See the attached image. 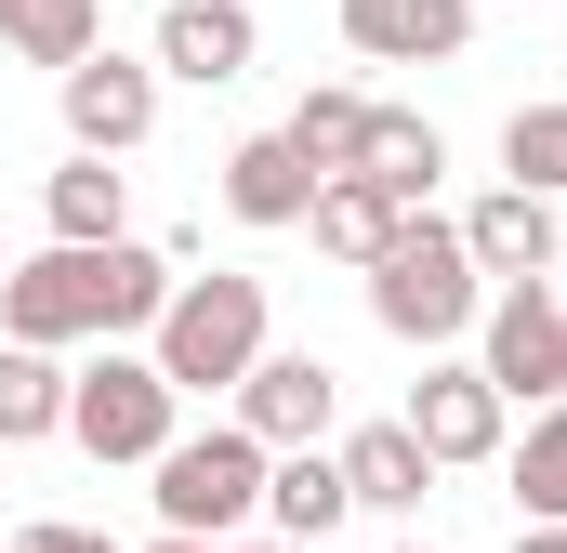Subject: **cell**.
I'll use <instances>...</instances> for the list:
<instances>
[{
    "label": "cell",
    "mask_w": 567,
    "mask_h": 553,
    "mask_svg": "<svg viewBox=\"0 0 567 553\" xmlns=\"http://www.w3.org/2000/svg\"><path fill=\"white\" fill-rule=\"evenodd\" d=\"M158 303H172V264L145 238H53L0 276V343H53V356L133 343V330H158Z\"/></svg>",
    "instance_id": "obj_1"
},
{
    "label": "cell",
    "mask_w": 567,
    "mask_h": 553,
    "mask_svg": "<svg viewBox=\"0 0 567 553\" xmlns=\"http://www.w3.org/2000/svg\"><path fill=\"white\" fill-rule=\"evenodd\" d=\"M357 276H370L383 343H410V356H449V343L488 316V276H475V251H462V225H435V211H410Z\"/></svg>",
    "instance_id": "obj_2"
},
{
    "label": "cell",
    "mask_w": 567,
    "mask_h": 553,
    "mask_svg": "<svg viewBox=\"0 0 567 553\" xmlns=\"http://www.w3.org/2000/svg\"><path fill=\"white\" fill-rule=\"evenodd\" d=\"M145 356L172 369V396H238V369L265 356V276H238V264L172 276V303H158Z\"/></svg>",
    "instance_id": "obj_3"
},
{
    "label": "cell",
    "mask_w": 567,
    "mask_h": 553,
    "mask_svg": "<svg viewBox=\"0 0 567 553\" xmlns=\"http://www.w3.org/2000/svg\"><path fill=\"white\" fill-rule=\"evenodd\" d=\"M265 461H278V448H265L251 421L172 435V448L145 461V474H158L145 501H158V528H185V541H251V528H265Z\"/></svg>",
    "instance_id": "obj_4"
},
{
    "label": "cell",
    "mask_w": 567,
    "mask_h": 553,
    "mask_svg": "<svg viewBox=\"0 0 567 553\" xmlns=\"http://www.w3.org/2000/svg\"><path fill=\"white\" fill-rule=\"evenodd\" d=\"M66 435H80L93 461H158V448L185 435V396H172V369H158V356L106 343L93 369H66Z\"/></svg>",
    "instance_id": "obj_5"
},
{
    "label": "cell",
    "mask_w": 567,
    "mask_h": 553,
    "mask_svg": "<svg viewBox=\"0 0 567 553\" xmlns=\"http://www.w3.org/2000/svg\"><path fill=\"white\" fill-rule=\"evenodd\" d=\"M475 369L502 383V409H555L567 396V303H555V276H502V290H488Z\"/></svg>",
    "instance_id": "obj_6"
},
{
    "label": "cell",
    "mask_w": 567,
    "mask_h": 553,
    "mask_svg": "<svg viewBox=\"0 0 567 553\" xmlns=\"http://www.w3.org/2000/svg\"><path fill=\"white\" fill-rule=\"evenodd\" d=\"M53 106H66V145H93V158H133L158 133V53H80V66H53Z\"/></svg>",
    "instance_id": "obj_7"
},
{
    "label": "cell",
    "mask_w": 567,
    "mask_h": 553,
    "mask_svg": "<svg viewBox=\"0 0 567 553\" xmlns=\"http://www.w3.org/2000/svg\"><path fill=\"white\" fill-rule=\"evenodd\" d=\"M410 435L435 448V474H475V461H502V435H515V409H502V383L475 369V356H435L423 383H410Z\"/></svg>",
    "instance_id": "obj_8"
},
{
    "label": "cell",
    "mask_w": 567,
    "mask_h": 553,
    "mask_svg": "<svg viewBox=\"0 0 567 553\" xmlns=\"http://www.w3.org/2000/svg\"><path fill=\"white\" fill-rule=\"evenodd\" d=\"M238 421H251L265 448H317V435L343 421V369H330V356H290V343H265V356L238 369Z\"/></svg>",
    "instance_id": "obj_9"
},
{
    "label": "cell",
    "mask_w": 567,
    "mask_h": 553,
    "mask_svg": "<svg viewBox=\"0 0 567 553\" xmlns=\"http://www.w3.org/2000/svg\"><path fill=\"white\" fill-rule=\"evenodd\" d=\"M462 251H475L488 290H502V276H555L567 264V198H542V185H488V198L462 211Z\"/></svg>",
    "instance_id": "obj_10"
},
{
    "label": "cell",
    "mask_w": 567,
    "mask_h": 553,
    "mask_svg": "<svg viewBox=\"0 0 567 553\" xmlns=\"http://www.w3.org/2000/svg\"><path fill=\"white\" fill-rule=\"evenodd\" d=\"M251 53H265L251 0H158V80L225 93V80H251Z\"/></svg>",
    "instance_id": "obj_11"
},
{
    "label": "cell",
    "mask_w": 567,
    "mask_h": 553,
    "mask_svg": "<svg viewBox=\"0 0 567 553\" xmlns=\"http://www.w3.org/2000/svg\"><path fill=\"white\" fill-rule=\"evenodd\" d=\"M317 185H330V171H317L290 133H238V145H225V211H238V225H265V238L317 211Z\"/></svg>",
    "instance_id": "obj_12"
},
{
    "label": "cell",
    "mask_w": 567,
    "mask_h": 553,
    "mask_svg": "<svg viewBox=\"0 0 567 553\" xmlns=\"http://www.w3.org/2000/svg\"><path fill=\"white\" fill-rule=\"evenodd\" d=\"M343 40L370 66H449L475 40V0H343Z\"/></svg>",
    "instance_id": "obj_13"
},
{
    "label": "cell",
    "mask_w": 567,
    "mask_h": 553,
    "mask_svg": "<svg viewBox=\"0 0 567 553\" xmlns=\"http://www.w3.org/2000/svg\"><path fill=\"white\" fill-rule=\"evenodd\" d=\"M343 514H357V488H343V448H330V435L265 461V528H278V541H317V553H330Z\"/></svg>",
    "instance_id": "obj_14"
},
{
    "label": "cell",
    "mask_w": 567,
    "mask_h": 553,
    "mask_svg": "<svg viewBox=\"0 0 567 553\" xmlns=\"http://www.w3.org/2000/svg\"><path fill=\"white\" fill-rule=\"evenodd\" d=\"M343 488H357V514H423L435 448L410 421H357V435H343Z\"/></svg>",
    "instance_id": "obj_15"
},
{
    "label": "cell",
    "mask_w": 567,
    "mask_h": 553,
    "mask_svg": "<svg viewBox=\"0 0 567 553\" xmlns=\"http://www.w3.org/2000/svg\"><path fill=\"white\" fill-rule=\"evenodd\" d=\"M40 225L53 238H133V171L93 158V145H66V171L40 185Z\"/></svg>",
    "instance_id": "obj_16"
},
{
    "label": "cell",
    "mask_w": 567,
    "mask_h": 553,
    "mask_svg": "<svg viewBox=\"0 0 567 553\" xmlns=\"http://www.w3.org/2000/svg\"><path fill=\"white\" fill-rule=\"evenodd\" d=\"M303 225H317V251H330V264H370V251L410 225V198H396V185H370V171H330Z\"/></svg>",
    "instance_id": "obj_17"
},
{
    "label": "cell",
    "mask_w": 567,
    "mask_h": 553,
    "mask_svg": "<svg viewBox=\"0 0 567 553\" xmlns=\"http://www.w3.org/2000/svg\"><path fill=\"white\" fill-rule=\"evenodd\" d=\"M357 171H370V185H396V198L423 211V198H435V171H449V133H435V119H410V106H370Z\"/></svg>",
    "instance_id": "obj_18"
},
{
    "label": "cell",
    "mask_w": 567,
    "mask_h": 553,
    "mask_svg": "<svg viewBox=\"0 0 567 553\" xmlns=\"http://www.w3.org/2000/svg\"><path fill=\"white\" fill-rule=\"evenodd\" d=\"M106 40V0H0V53L13 66H80Z\"/></svg>",
    "instance_id": "obj_19"
},
{
    "label": "cell",
    "mask_w": 567,
    "mask_h": 553,
    "mask_svg": "<svg viewBox=\"0 0 567 553\" xmlns=\"http://www.w3.org/2000/svg\"><path fill=\"white\" fill-rule=\"evenodd\" d=\"M40 435H66V369L53 343H0V448H40Z\"/></svg>",
    "instance_id": "obj_20"
},
{
    "label": "cell",
    "mask_w": 567,
    "mask_h": 553,
    "mask_svg": "<svg viewBox=\"0 0 567 553\" xmlns=\"http://www.w3.org/2000/svg\"><path fill=\"white\" fill-rule=\"evenodd\" d=\"M502 474H515V514H555L567 528V396L528 409V435H502Z\"/></svg>",
    "instance_id": "obj_21"
},
{
    "label": "cell",
    "mask_w": 567,
    "mask_h": 553,
    "mask_svg": "<svg viewBox=\"0 0 567 553\" xmlns=\"http://www.w3.org/2000/svg\"><path fill=\"white\" fill-rule=\"evenodd\" d=\"M278 133L303 145L317 171H357V145H370V93H303V106H290Z\"/></svg>",
    "instance_id": "obj_22"
},
{
    "label": "cell",
    "mask_w": 567,
    "mask_h": 553,
    "mask_svg": "<svg viewBox=\"0 0 567 553\" xmlns=\"http://www.w3.org/2000/svg\"><path fill=\"white\" fill-rule=\"evenodd\" d=\"M502 185L567 198V106H515V119H502Z\"/></svg>",
    "instance_id": "obj_23"
},
{
    "label": "cell",
    "mask_w": 567,
    "mask_h": 553,
    "mask_svg": "<svg viewBox=\"0 0 567 553\" xmlns=\"http://www.w3.org/2000/svg\"><path fill=\"white\" fill-rule=\"evenodd\" d=\"M13 553H120V541H106V528H27Z\"/></svg>",
    "instance_id": "obj_24"
},
{
    "label": "cell",
    "mask_w": 567,
    "mask_h": 553,
    "mask_svg": "<svg viewBox=\"0 0 567 553\" xmlns=\"http://www.w3.org/2000/svg\"><path fill=\"white\" fill-rule=\"evenodd\" d=\"M515 553H567V528H555V514H528V528H515Z\"/></svg>",
    "instance_id": "obj_25"
},
{
    "label": "cell",
    "mask_w": 567,
    "mask_h": 553,
    "mask_svg": "<svg viewBox=\"0 0 567 553\" xmlns=\"http://www.w3.org/2000/svg\"><path fill=\"white\" fill-rule=\"evenodd\" d=\"M145 553H251V541H185V528H158Z\"/></svg>",
    "instance_id": "obj_26"
},
{
    "label": "cell",
    "mask_w": 567,
    "mask_h": 553,
    "mask_svg": "<svg viewBox=\"0 0 567 553\" xmlns=\"http://www.w3.org/2000/svg\"><path fill=\"white\" fill-rule=\"evenodd\" d=\"M251 553H317V541H251Z\"/></svg>",
    "instance_id": "obj_27"
},
{
    "label": "cell",
    "mask_w": 567,
    "mask_h": 553,
    "mask_svg": "<svg viewBox=\"0 0 567 553\" xmlns=\"http://www.w3.org/2000/svg\"><path fill=\"white\" fill-rule=\"evenodd\" d=\"M396 553H435V541H396Z\"/></svg>",
    "instance_id": "obj_28"
}]
</instances>
